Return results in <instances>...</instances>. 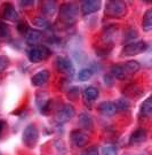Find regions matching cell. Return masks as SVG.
<instances>
[{
	"mask_svg": "<svg viewBox=\"0 0 152 155\" xmlns=\"http://www.w3.org/2000/svg\"><path fill=\"white\" fill-rule=\"evenodd\" d=\"M140 67L141 66H140L138 61H135V60L125 62L124 64H116V66L111 67V75L117 79L122 81L138 71Z\"/></svg>",
	"mask_w": 152,
	"mask_h": 155,
	"instance_id": "obj_1",
	"label": "cell"
},
{
	"mask_svg": "<svg viewBox=\"0 0 152 155\" xmlns=\"http://www.w3.org/2000/svg\"><path fill=\"white\" fill-rule=\"evenodd\" d=\"M60 22L64 27L73 25L78 17V7L73 2H65L60 8Z\"/></svg>",
	"mask_w": 152,
	"mask_h": 155,
	"instance_id": "obj_2",
	"label": "cell"
},
{
	"mask_svg": "<svg viewBox=\"0 0 152 155\" xmlns=\"http://www.w3.org/2000/svg\"><path fill=\"white\" fill-rule=\"evenodd\" d=\"M104 14L110 18H121L127 14V5L124 1H108Z\"/></svg>",
	"mask_w": 152,
	"mask_h": 155,
	"instance_id": "obj_3",
	"label": "cell"
},
{
	"mask_svg": "<svg viewBox=\"0 0 152 155\" xmlns=\"http://www.w3.org/2000/svg\"><path fill=\"white\" fill-rule=\"evenodd\" d=\"M52 54V51L46 45H36L27 51V58L33 63L47 60Z\"/></svg>",
	"mask_w": 152,
	"mask_h": 155,
	"instance_id": "obj_4",
	"label": "cell"
},
{
	"mask_svg": "<svg viewBox=\"0 0 152 155\" xmlns=\"http://www.w3.org/2000/svg\"><path fill=\"white\" fill-rule=\"evenodd\" d=\"M22 140L27 148H34L37 146L39 140V131L34 124H29L24 129L22 134Z\"/></svg>",
	"mask_w": 152,
	"mask_h": 155,
	"instance_id": "obj_5",
	"label": "cell"
},
{
	"mask_svg": "<svg viewBox=\"0 0 152 155\" xmlns=\"http://www.w3.org/2000/svg\"><path fill=\"white\" fill-rule=\"evenodd\" d=\"M147 50V44L144 40L140 41H131L129 44L124 46V48L121 50V56H134L138 55L143 52Z\"/></svg>",
	"mask_w": 152,
	"mask_h": 155,
	"instance_id": "obj_6",
	"label": "cell"
},
{
	"mask_svg": "<svg viewBox=\"0 0 152 155\" xmlns=\"http://www.w3.org/2000/svg\"><path fill=\"white\" fill-rule=\"evenodd\" d=\"M74 115H76L74 107L70 105V104H65V105H63L59 110L56 111L55 120H56V122L63 124V123H66L69 122L70 120H72Z\"/></svg>",
	"mask_w": 152,
	"mask_h": 155,
	"instance_id": "obj_7",
	"label": "cell"
},
{
	"mask_svg": "<svg viewBox=\"0 0 152 155\" xmlns=\"http://www.w3.org/2000/svg\"><path fill=\"white\" fill-rule=\"evenodd\" d=\"M56 68L59 72L64 74L68 77H72L76 72L74 66L69 58H64V56H59L56 59Z\"/></svg>",
	"mask_w": 152,
	"mask_h": 155,
	"instance_id": "obj_8",
	"label": "cell"
},
{
	"mask_svg": "<svg viewBox=\"0 0 152 155\" xmlns=\"http://www.w3.org/2000/svg\"><path fill=\"white\" fill-rule=\"evenodd\" d=\"M70 138L73 146L76 147H84L88 144V134L81 129H76L70 133Z\"/></svg>",
	"mask_w": 152,
	"mask_h": 155,
	"instance_id": "obj_9",
	"label": "cell"
},
{
	"mask_svg": "<svg viewBox=\"0 0 152 155\" xmlns=\"http://www.w3.org/2000/svg\"><path fill=\"white\" fill-rule=\"evenodd\" d=\"M0 17L4 18L6 21H11V22H16L20 18V15L16 12V9L14 8V6L11 4H5L1 7L0 11Z\"/></svg>",
	"mask_w": 152,
	"mask_h": 155,
	"instance_id": "obj_10",
	"label": "cell"
},
{
	"mask_svg": "<svg viewBox=\"0 0 152 155\" xmlns=\"http://www.w3.org/2000/svg\"><path fill=\"white\" fill-rule=\"evenodd\" d=\"M24 38H25V43L27 45L36 46L43 39V32L39 30H36V29H29V31L24 35Z\"/></svg>",
	"mask_w": 152,
	"mask_h": 155,
	"instance_id": "obj_11",
	"label": "cell"
},
{
	"mask_svg": "<svg viewBox=\"0 0 152 155\" xmlns=\"http://www.w3.org/2000/svg\"><path fill=\"white\" fill-rule=\"evenodd\" d=\"M36 104L38 106V108L40 109L41 113L46 114V110L48 109L49 104H50V99L48 97V93L47 92H38L36 94Z\"/></svg>",
	"mask_w": 152,
	"mask_h": 155,
	"instance_id": "obj_12",
	"label": "cell"
},
{
	"mask_svg": "<svg viewBox=\"0 0 152 155\" xmlns=\"http://www.w3.org/2000/svg\"><path fill=\"white\" fill-rule=\"evenodd\" d=\"M49 79V71L43 69V70H40L37 74H34L31 78V83H32L33 86H37V87H40L48 82Z\"/></svg>",
	"mask_w": 152,
	"mask_h": 155,
	"instance_id": "obj_13",
	"label": "cell"
},
{
	"mask_svg": "<svg viewBox=\"0 0 152 155\" xmlns=\"http://www.w3.org/2000/svg\"><path fill=\"white\" fill-rule=\"evenodd\" d=\"M97 109L102 115L108 117L113 116V115H116V113H117L116 105H114V102H112V101H103V102H101L97 106Z\"/></svg>",
	"mask_w": 152,
	"mask_h": 155,
	"instance_id": "obj_14",
	"label": "cell"
},
{
	"mask_svg": "<svg viewBox=\"0 0 152 155\" xmlns=\"http://www.w3.org/2000/svg\"><path fill=\"white\" fill-rule=\"evenodd\" d=\"M147 139V132L145 129H137L131 133L129 138V145H140Z\"/></svg>",
	"mask_w": 152,
	"mask_h": 155,
	"instance_id": "obj_15",
	"label": "cell"
},
{
	"mask_svg": "<svg viewBox=\"0 0 152 155\" xmlns=\"http://www.w3.org/2000/svg\"><path fill=\"white\" fill-rule=\"evenodd\" d=\"M101 7V1H93V0H88V1H82L81 4V12L84 15H89L95 12H97Z\"/></svg>",
	"mask_w": 152,
	"mask_h": 155,
	"instance_id": "obj_16",
	"label": "cell"
},
{
	"mask_svg": "<svg viewBox=\"0 0 152 155\" xmlns=\"http://www.w3.org/2000/svg\"><path fill=\"white\" fill-rule=\"evenodd\" d=\"M79 125L84 130H89L92 131L94 127V122H93V117L88 113H82L79 116Z\"/></svg>",
	"mask_w": 152,
	"mask_h": 155,
	"instance_id": "obj_17",
	"label": "cell"
},
{
	"mask_svg": "<svg viewBox=\"0 0 152 155\" xmlns=\"http://www.w3.org/2000/svg\"><path fill=\"white\" fill-rule=\"evenodd\" d=\"M84 99L86 101H89V102H93L98 98L100 95V92H98V89L95 87V86H88L84 90Z\"/></svg>",
	"mask_w": 152,
	"mask_h": 155,
	"instance_id": "obj_18",
	"label": "cell"
},
{
	"mask_svg": "<svg viewBox=\"0 0 152 155\" xmlns=\"http://www.w3.org/2000/svg\"><path fill=\"white\" fill-rule=\"evenodd\" d=\"M57 9L56 1H43L41 4V11L46 16H53Z\"/></svg>",
	"mask_w": 152,
	"mask_h": 155,
	"instance_id": "obj_19",
	"label": "cell"
},
{
	"mask_svg": "<svg viewBox=\"0 0 152 155\" xmlns=\"http://www.w3.org/2000/svg\"><path fill=\"white\" fill-rule=\"evenodd\" d=\"M140 114H141L142 116L147 117V118H149V117L151 116V114H152V100H151V98H147V99H145L143 102H142L141 109H140Z\"/></svg>",
	"mask_w": 152,
	"mask_h": 155,
	"instance_id": "obj_20",
	"label": "cell"
},
{
	"mask_svg": "<svg viewBox=\"0 0 152 155\" xmlns=\"http://www.w3.org/2000/svg\"><path fill=\"white\" fill-rule=\"evenodd\" d=\"M11 38V31L5 22L0 21V41H8Z\"/></svg>",
	"mask_w": 152,
	"mask_h": 155,
	"instance_id": "obj_21",
	"label": "cell"
},
{
	"mask_svg": "<svg viewBox=\"0 0 152 155\" xmlns=\"http://www.w3.org/2000/svg\"><path fill=\"white\" fill-rule=\"evenodd\" d=\"M142 28L145 32H149L152 30V11L149 9V11L145 12L144 16H143V20H142Z\"/></svg>",
	"mask_w": 152,
	"mask_h": 155,
	"instance_id": "obj_22",
	"label": "cell"
},
{
	"mask_svg": "<svg viewBox=\"0 0 152 155\" xmlns=\"http://www.w3.org/2000/svg\"><path fill=\"white\" fill-rule=\"evenodd\" d=\"M94 75V70L90 68H84L80 71L78 72V81L79 82H87L88 79H90Z\"/></svg>",
	"mask_w": 152,
	"mask_h": 155,
	"instance_id": "obj_23",
	"label": "cell"
},
{
	"mask_svg": "<svg viewBox=\"0 0 152 155\" xmlns=\"http://www.w3.org/2000/svg\"><path fill=\"white\" fill-rule=\"evenodd\" d=\"M33 24H34L36 27H38V28L43 29V30L50 29V23H49V21L46 17H43V16L36 17V18L33 20Z\"/></svg>",
	"mask_w": 152,
	"mask_h": 155,
	"instance_id": "obj_24",
	"label": "cell"
},
{
	"mask_svg": "<svg viewBox=\"0 0 152 155\" xmlns=\"http://www.w3.org/2000/svg\"><path fill=\"white\" fill-rule=\"evenodd\" d=\"M116 108H117V111H127L130 108V102L127 99H118L116 102Z\"/></svg>",
	"mask_w": 152,
	"mask_h": 155,
	"instance_id": "obj_25",
	"label": "cell"
},
{
	"mask_svg": "<svg viewBox=\"0 0 152 155\" xmlns=\"http://www.w3.org/2000/svg\"><path fill=\"white\" fill-rule=\"evenodd\" d=\"M101 152H102V155H118V147L112 144L104 145Z\"/></svg>",
	"mask_w": 152,
	"mask_h": 155,
	"instance_id": "obj_26",
	"label": "cell"
},
{
	"mask_svg": "<svg viewBox=\"0 0 152 155\" xmlns=\"http://www.w3.org/2000/svg\"><path fill=\"white\" fill-rule=\"evenodd\" d=\"M8 66H9V59L5 55H0V74L5 71Z\"/></svg>",
	"mask_w": 152,
	"mask_h": 155,
	"instance_id": "obj_27",
	"label": "cell"
},
{
	"mask_svg": "<svg viewBox=\"0 0 152 155\" xmlns=\"http://www.w3.org/2000/svg\"><path fill=\"white\" fill-rule=\"evenodd\" d=\"M137 36H138V33H137V31H136L135 29H129V30L126 31L124 39L125 40H134Z\"/></svg>",
	"mask_w": 152,
	"mask_h": 155,
	"instance_id": "obj_28",
	"label": "cell"
},
{
	"mask_svg": "<svg viewBox=\"0 0 152 155\" xmlns=\"http://www.w3.org/2000/svg\"><path fill=\"white\" fill-rule=\"evenodd\" d=\"M81 155H100V150H98L97 146H90L84 150Z\"/></svg>",
	"mask_w": 152,
	"mask_h": 155,
	"instance_id": "obj_29",
	"label": "cell"
},
{
	"mask_svg": "<svg viewBox=\"0 0 152 155\" xmlns=\"http://www.w3.org/2000/svg\"><path fill=\"white\" fill-rule=\"evenodd\" d=\"M29 25H27V22H20L18 24H17V30H18V32L21 33V35H25V33L29 31Z\"/></svg>",
	"mask_w": 152,
	"mask_h": 155,
	"instance_id": "obj_30",
	"label": "cell"
},
{
	"mask_svg": "<svg viewBox=\"0 0 152 155\" xmlns=\"http://www.w3.org/2000/svg\"><path fill=\"white\" fill-rule=\"evenodd\" d=\"M20 5L22 7H31L34 5V1H20Z\"/></svg>",
	"mask_w": 152,
	"mask_h": 155,
	"instance_id": "obj_31",
	"label": "cell"
},
{
	"mask_svg": "<svg viewBox=\"0 0 152 155\" xmlns=\"http://www.w3.org/2000/svg\"><path fill=\"white\" fill-rule=\"evenodd\" d=\"M5 125H6L5 121L0 120V136H1V133H2V131H4V129H5Z\"/></svg>",
	"mask_w": 152,
	"mask_h": 155,
	"instance_id": "obj_32",
	"label": "cell"
},
{
	"mask_svg": "<svg viewBox=\"0 0 152 155\" xmlns=\"http://www.w3.org/2000/svg\"><path fill=\"white\" fill-rule=\"evenodd\" d=\"M0 155H1V153H0Z\"/></svg>",
	"mask_w": 152,
	"mask_h": 155,
	"instance_id": "obj_33",
	"label": "cell"
}]
</instances>
